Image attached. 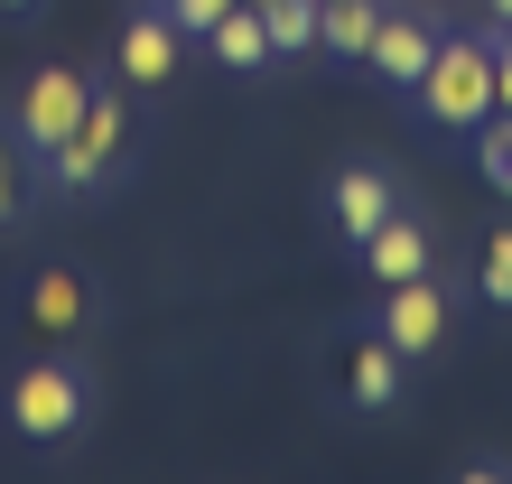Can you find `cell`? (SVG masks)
Returning a JSON list of instances; mask_svg holds the SVG:
<instances>
[{
    "instance_id": "obj_1",
    "label": "cell",
    "mask_w": 512,
    "mask_h": 484,
    "mask_svg": "<svg viewBox=\"0 0 512 484\" xmlns=\"http://www.w3.org/2000/svg\"><path fill=\"white\" fill-rule=\"evenodd\" d=\"M419 112L438 121V131H475V121L494 112V38H438L429 75L410 84Z\"/></svg>"
},
{
    "instance_id": "obj_2",
    "label": "cell",
    "mask_w": 512,
    "mask_h": 484,
    "mask_svg": "<svg viewBox=\"0 0 512 484\" xmlns=\"http://www.w3.org/2000/svg\"><path fill=\"white\" fill-rule=\"evenodd\" d=\"M122 140H131V103H112V94H84V121L66 140L47 149V187L56 196H84V187H103L112 159H122Z\"/></svg>"
},
{
    "instance_id": "obj_3",
    "label": "cell",
    "mask_w": 512,
    "mask_h": 484,
    "mask_svg": "<svg viewBox=\"0 0 512 484\" xmlns=\"http://www.w3.org/2000/svg\"><path fill=\"white\" fill-rule=\"evenodd\" d=\"M10 429L38 438V447L75 438L84 429V373L75 363H28V373H10Z\"/></svg>"
},
{
    "instance_id": "obj_4",
    "label": "cell",
    "mask_w": 512,
    "mask_h": 484,
    "mask_svg": "<svg viewBox=\"0 0 512 484\" xmlns=\"http://www.w3.org/2000/svg\"><path fill=\"white\" fill-rule=\"evenodd\" d=\"M84 94H94V84H84L75 66H38V75L19 84L10 140H19V149H38V159H47V149H56V140H66L75 121H84Z\"/></svg>"
},
{
    "instance_id": "obj_5",
    "label": "cell",
    "mask_w": 512,
    "mask_h": 484,
    "mask_svg": "<svg viewBox=\"0 0 512 484\" xmlns=\"http://www.w3.org/2000/svg\"><path fill=\"white\" fill-rule=\"evenodd\" d=\"M438 336H447V289L429 270H419V280H391L382 289V345L410 363V354H438Z\"/></svg>"
},
{
    "instance_id": "obj_6",
    "label": "cell",
    "mask_w": 512,
    "mask_h": 484,
    "mask_svg": "<svg viewBox=\"0 0 512 484\" xmlns=\"http://www.w3.org/2000/svg\"><path fill=\"white\" fill-rule=\"evenodd\" d=\"M177 56H187V28H177L159 0L122 28V84H168L177 75Z\"/></svg>"
},
{
    "instance_id": "obj_7",
    "label": "cell",
    "mask_w": 512,
    "mask_h": 484,
    "mask_svg": "<svg viewBox=\"0 0 512 484\" xmlns=\"http://www.w3.org/2000/svg\"><path fill=\"white\" fill-rule=\"evenodd\" d=\"M429 56H438V28H429V19L382 10V28H373V56H364V66H373L382 84H401V94H410V84L429 75Z\"/></svg>"
},
{
    "instance_id": "obj_8",
    "label": "cell",
    "mask_w": 512,
    "mask_h": 484,
    "mask_svg": "<svg viewBox=\"0 0 512 484\" xmlns=\"http://www.w3.org/2000/svg\"><path fill=\"white\" fill-rule=\"evenodd\" d=\"M354 252H364V270H373L382 289H391V280H419V270H429V224H410L401 205H391V215L354 242Z\"/></svg>"
},
{
    "instance_id": "obj_9",
    "label": "cell",
    "mask_w": 512,
    "mask_h": 484,
    "mask_svg": "<svg viewBox=\"0 0 512 484\" xmlns=\"http://www.w3.org/2000/svg\"><path fill=\"white\" fill-rule=\"evenodd\" d=\"M84 308H94L84 270H38V280H28V326H38V336H75Z\"/></svg>"
},
{
    "instance_id": "obj_10",
    "label": "cell",
    "mask_w": 512,
    "mask_h": 484,
    "mask_svg": "<svg viewBox=\"0 0 512 484\" xmlns=\"http://www.w3.org/2000/svg\"><path fill=\"white\" fill-rule=\"evenodd\" d=\"M373 28H382V0H317V47L364 66L373 56Z\"/></svg>"
},
{
    "instance_id": "obj_11",
    "label": "cell",
    "mask_w": 512,
    "mask_h": 484,
    "mask_svg": "<svg viewBox=\"0 0 512 484\" xmlns=\"http://www.w3.org/2000/svg\"><path fill=\"white\" fill-rule=\"evenodd\" d=\"M205 56H215V66H233V75L270 66V28H261V10H252V0H233V10L205 28Z\"/></svg>"
},
{
    "instance_id": "obj_12",
    "label": "cell",
    "mask_w": 512,
    "mask_h": 484,
    "mask_svg": "<svg viewBox=\"0 0 512 484\" xmlns=\"http://www.w3.org/2000/svg\"><path fill=\"white\" fill-rule=\"evenodd\" d=\"M345 401H354V410H391V401H401V354H391L382 336L354 345V363H345Z\"/></svg>"
},
{
    "instance_id": "obj_13",
    "label": "cell",
    "mask_w": 512,
    "mask_h": 484,
    "mask_svg": "<svg viewBox=\"0 0 512 484\" xmlns=\"http://www.w3.org/2000/svg\"><path fill=\"white\" fill-rule=\"evenodd\" d=\"M382 215H391V177L382 168H345L336 177V224H345V242H364Z\"/></svg>"
},
{
    "instance_id": "obj_14",
    "label": "cell",
    "mask_w": 512,
    "mask_h": 484,
    "mask_svg": "<svg viewBox=\"0 0 512 484\" xmlns=\"http://www.w3.org/2000/svg\"><path fill=\"white\" fill-rule=\"evenodd\" d=\"M261 28H270V56H308L317 47V0H261Z\"/></svg>"
},
{
    "instance_id": "obj_15",
    "label": "cell",
    "mask_w": 512,
    "mask_h": 484,
    "mask_svg": "<svg viewBox=\"0 0 512 484\" xmlns=\"http://www.w3.org/2000/svg\"><path fill=\"white\" fill-rule=\"evenodd\" d=\"M475 168H485V187H494V196H512V112H503V103L475 121Z\"/></svg>"
},
{
    "instance_id": "obj_16",
    "label": "cell",
    "mask_w": 512,
    "mask_h": 484,
    "mask_svg": "<svg viewBox=\"0 0 512 484\" xmlns=\"http://www.w3.org/2000/svg\"><path fill=\"white\" fill-rule=\"evenodd\" d=\"M475 289H485L494 308H512V233H494V242H485V270H475Z\"/></svg>"
},
{
    "instance_id": "obj_17",
    "label": "cell",
    "mask_w": 512,
    "mask_h": 484,
    "mask_svg": "<svg viewBox=\"0 0 512 484\" xmlns=\"http://www.w3.org/2000/svg\"><path fill=\"white\" fill-rule=\"evenodd\" d=\"M159 10H168L177 28H187V38H205V28H215V19L233 10V0H159Z\"/></svg>"
},
{
    "instance_id": "obj_18",
    "label": "cell",
    "mask_w": 512,
    "mask_h": 484,
    "mask_svg": "<svg viewBox=\"0 0 512 484\" xmlns=\"http://www.w3.org/2000/svg\"><path fill=\"white\" fill-rule=\"evenodd\" d=\"M494 103L512 112V28H503V38H494Z\"/></svg>"
},
{
    "instance_id": "obj_19",
    "label": "cell",
    "mask_w": 512,
    "mask_h": 484,
    "mask_svg": "<svg viewBox=\"0 0 512 484\" xmlns=\"http://www.w3.org/2000/svg\"><path fill=\"white\" fill-rule=\"evenodd\" d=\"M19 215V177H10V131H0V224Z\"/></svg>"
},
{
    "instance_id": "obj_20",
    "label": "cell",
    "mask_w": 512,
    "mask_h": 484,
    "mask_svg": "<svg viewBox=\"0 0 512 484\" xmlns=\"http://www.w3.org/2000/svg\"><path fill=\"white\" fill-rule=\"evenodd\" d=\"M466 484H512V457H475V466H466Z\"/></svg>"
},
{
    "instance_id": "obj_21",
    "label": "cell",
    "mask_w": 512,
    "mask_h": 484,
    "mask_svg": "<svg viewBox=\"0 0 512 484\" xmlns=\"http://www.w3.org/2000/svg\"><path fill=\"white\" fill-rule=\"evenodd\" d=\"M485 10H494V19H503V28H512V0H485Z\"/></svg>"
},
{
    "instance_id": "obj_22",
    "label": "cell",
    "mask_w": 512,
    "mask_h": 484,
    "mask_svg": "<svg viewBox=\"0 0 512 484\" xmlns=\"http://www.w3.org/2000/svg\"><path fill=\"white\" fill-rule=\"evenodd\" d=\"M0 10H38V0H0Z\"/></svg>"
},
{
    "instance_id": "obj_23",
    "label": "cell",
    "mask_w": 512,
    "mask_h": 484,
    "mask_svg": "<svg viewBox=\"0 0 512 484\" xmlns=\"http://www.w3.org/2000/svg\"><path fill=\"white\" fill-rule=\"evenodd\" d=\"M252 10H261V0H252Z\"/></svg>"
}]
</instances>
